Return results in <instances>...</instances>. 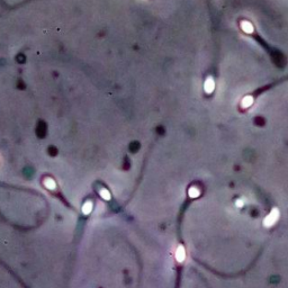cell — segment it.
Returning a JSON list of instances; mask_svg holds the SVG:
<instances>
[{
    "label": "cell",
    "instance_id": "cell-1",
    "mask_svg": "<svg viewBox=\"0 0 288 288\" xmlns=\"http://www.w3.org/2000/svg\"><path fill=\"white\" fill-rule=\"evenodd\" d=\"M279 217V212L277 208H274L272 210H271V213L267 216L265 219V221H263V225H265L266 228H270V226H272L276 222H277V219H278Z\"/></svg>",
    "mask_w": 288,
    "mask_h": 288
},
{
    "label": "cell",
    "instance_id": "cell-2",
    "mask_svg": "<svg viewBox=\"0 0 288 288\" xmlns=\"http://www.w3.org/2000/svg\"><path fill=\"white\" fill-rule=\"evenodd\" d=\"M214 88H215V82H214V80L212 79V78H207L206 81H205V86H204L205 91H206L207 93H212L214 91Z\"/></svg>",
    "mask_w": 288,
    "mask_h": 288
},
{
    "label": "cell",
    "instance_id": "cell-3",
    "mask_svg": "<svg viewBox=\"0 0 288 288\" xmlns=\"http://www.w3.org/2000/svg\"><path fill=\"white\" fill-rule=\"evenodd\" d=\"M185 258H186V253H185V249H184V246H178V249H177L176 251V259L179 262H182V261L185 260Z\"/></svg>",
    "mask_w": 288,
    "mask_h": 288
},
{
    "label": "cell",
    "instance_id": "cell-4",
    "mask_svg": "<svg viewBox=\"0 0 288 288\" xmlns=\"http://www.w3.org/2000/svg\"><path fill=\"white\" fill-rule=\"evenodd\" d=\"M241 28L245 33H248V34H251V33L253 32V26H252V24L249 23V22H242Z\"/></svg>",
    "mask_w": 288,
    "mask_h": 288
},
{
    "label": "cell",
    "instance_id": "cell-5",
    "mask_svg": "<svg viewBox=\"0 0 288 288\" xmlns=\"http://www.w3.org/2000/svg\"><path fill=\"white\" fill-rule=\"evenodd\" d=\"M252 102H253V98L250 97V96H246L242 100V107L243 108H248V107H250L252 105Z\"/></svg>",
    "mask_w": 288,
    "mask_h": 288
},
{
    "label": "cell",
    "instance_id": "cell-6",
    "mask_svg": "<svg viewBox=\"0 0 288 288\" xmlns=\"http://www.w3.org/2000/svg\"><path fill=\"white\" fill-rule=\"evenodd\" d=\"M44 185H45L47 189H54L55 188V182H54V180L50 179V178H47V179L44 180Z\"/></svg>",
    "mask_w": 288,
    "mask_h": 288
},
{
    "label": "cell",
    "instance_id": "cell-7",
    "mask_svg": "<svg viewBox=\"0 0 288 288\" xmlns=\"http://www.w3.org/2000/svg\"><path fill=\"white\" fill-rule=\"evenodd\" d=\"M188 194H189V196H190L191 198H196V197L199 196V190H198V188H196V187H191L190 189H189V191H188Z\"/></svg>",
    "mask_w": 288,
    "mask_h": 288
},
{
    "label": "cell",
    "instance_id": "cell-8",
    "mask_svg": "<svg viewBox=\"0 0 288 288\" xmlns=\"http://www.w3.org/2000/svg\"><path fill=\"white\" fill-rule=\"evenodd\" d=\"M91 209H93V204L91 203H86V204L84 205V207H82V210H84V214H89L90 212H91Z\"/></svg>",
    "mask_w": 288,
    "mask_h": 288
},
{
    "label": "cell",
    "instance_id": "cell-9",
    "mask_svg": "<svg viewBox=\"0 0 288 288\" xmlns=\"http://www.w3.org/2000/svg\"><path fill=\"white\" fill-rule=\"evenodd\" d=\"M100 196H101L102 198H105V199H107V200L110 198V195H109L108 190H106V189H101V190H100Z\"/></svg>",
    "mask_w": 288,
    "mask_h": 288
},
{
    "label": "cell",
    "instance_id": "cell-10",
    "mask_svg": "<svg viewBox=\"0 0 288 288\" xmlns=\"http://www.w3.org/2000/svg\"><path fill=\"white\" fill-rule=\"evenodd\" d=\"M243 204H244V201H243L242 199H237V207H242V206H243Z\"/></svg>",
    "mask_w": 288,
    "mask_h": 288
}]
</instances>
